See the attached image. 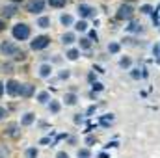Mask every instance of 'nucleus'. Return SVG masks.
Returning <instances> with one entry per match:
<instances>
[{"instance_id":"13","label":"nucleus","mask_w":160,"mask_h":158,"mask_svg":"<svg viewBox=\"0 0 160 158\" xmlns=\"http://www.w3.org/2000/svg\"><path fill=\"white\" fill-rule=\"evenodd\" d=\"M38 101H39L41 104H47V102H50L52 99H50V93L48 91H41L39 95H38Z\"/></svg>"},{"instance_id":"34","label":"nucleus","mask_w":160,"mask_h":158,"mask_svg":"<svg viewBox=\"0 0 160 158\" xmlns=\"http://www.w3.org/2000/svg\"><path fill=\"white\" fill-rule=\"evenodd\" d=\"M95 141H97V138H95V136H88V138H86V143H88V145H93Z\"/></svg>"},{"instance_id":"1","label":"nucleus","mask_w":160,"mask_h":158,"mask_svg":"<svg viewBox=\"0 0 160 158\" xmlns=\"http://www.w3.org/2000/svg\"><path fill=\"white\" fill-rule=\"evenodd\" d=\"M11 36H13V39H17V41H26L30 37V26L26 22H17L11 28Z\"/></svg>"},{"instance_id":"20","label":"nucleus","mask_w":160,"mask_h":158,"mask_svg":"<svg viewBox=\"0 0 160 158\" xmlns=\"http://www.w3.org/2000/svg\"><path fill=\"white\" fill-rule=\"evenodd\" d=\"M130 65H132V62H130V58H127V56H123V58L119 60V67H121V69H128Z\"/></svg>"},{"instance_id":"25","label":"nucleus","mask_w":160,"mask_h":158,"mask_svg":"<svg viewBox=\"0 0 160 158\" xmlns=\"http://www.w3.org/2000/svg\"><path fill=\"white\" fill-rule=\"evenodd\" d=\"M15 13H17V7H15V6H9V7L4 9V15H6V17H11V15H15Z\"/></svg>"},{"instance_id":"2","label":"nucleus","mask_w":160,"mask_h":158,"mask_svg":"<svg viewBox=\"0 0 160 158\" xmlns=\"http://www.w3.org/2000/svg\"><path fill=\"white\" fill-rule=\"evenodd\" d=\"M50 45V37L48 36H36L34 39L30 41V48L32 50H43Z\"/></svg>"},{"instance_id":"14","label":"nucleus","mask_w":160,"mask_h":158,"mask_svg":"<svg viewBox=\"0 0 160 158\" xmlns=\"http://www.w3.org/2000/svg\"><path fill=\"white\" fill-rule=\"evenodd\" d=\"M60 22H62L63 26H71V24H73V17H71L69 13H63V15L60 17Z\"/></svg>"},{"instance_id":"18","label":"nucleus","mask_w":160,"mask_h":158,"mask_svg":"<svg viewBox=\"0 0 160 158\" xmlns=\"http://www.w3.org/2000/svg\"><path fill=\"white\" fill-rule=\"evenodd\" d=\"M67 0H48V6L50 7H65Z\"/></svg>"},{"instance_id":"40","label":"nucleus","mask_w":160,"mask_h":158,"mask_svg":"<svg viewBox=\"0 0 160 158\" xmlns=\"http://www.w3.org/2000/svg\"><path fill=\"white\" fill-rule=\"evenodd\" d=\"M82 121H84V119L80 117V114H77V117H75V123H77V125H78V123H82Z\"/></svg>"},{"instance_id":"43","label":"nucleus","mask_w":160,"mask_h":158,"mask_svg":"<svg viewBox=\"0 0 160 158\" xmlns=\"http://www.w3.org/2000/svg\"><path fill=\"white\" fill-rule=\"evenodd\" d=\"M157 62H158V63H160V58H158V60H157Z\"/></svg>"},{"instance_id":"41","label":"nucleus","mask_w":160,"mask_h":158,"mask_svg":"<svg viewBox=\"0 0 160 158\" xmlns=\"http://www.w3.org/2000/svg\"><path fill=\"white\" fill-rule=\"evenodd\" d=\"M6 28V21L4 19H0V30H4Z\"/></svg>"},{"instance_id":"5","label":"nucleus","mask_w":160,"mask_h":158,"mask_svg":"<svg viewBox=\"0 0 160 158\" xmlns=\"http://www.w3.org/2000/svg\"><path fill=\"white\" fill-rule=\"evenodd\" d=\"M78 13H80V17H82V21H84L88 17H95L97 9L93 6H89V4H78Z\"/></svg>"},{"instance_id":"38","label":"nucleus","mask_w":160,"mask_h":158,"mask_svg":"<svg viewBox=\"0 0 160 158\" xmlns=\"http://www.w3.org/2000/svg\"><path fill=\"white\" fill-rule=\"evenodd\" d=\"M4 89H6V84L0 80V97H2V93H4Z\"/></svg>"},{"instance_id":"23","label":"nucleus","mask_w":160,"mask_h":158,"mask_svg":"<svg viewBox=\"0 0 160 158\" xmlns=\"http://www.w3.org/2000/svg\"><path fill=\"white\" fill-rule=\"evenodd\" d=\"M119 43H110V45H108V52H110V54H118V52H119Z\"/></svg>"},{"instance_id":"19","label":"nucleus","mask_w":160,"mask_h":158,"mask_svg":"<svg viewBox=\"0 0 160 158\" xmlns=\"http://www.w3.org/2000/svg\"><path fill=\"white\" fill-rule=\"evenodd\" d=\"M77 158H91V151H89L88 147H84V149H78V153H77Z\"/></svg>"},{"instance_id":"35","label":"nucleus","mask_w":160,"mask_h":158,"mask_svg":"<svg viewBox=\"0 0 160 158\" xmlns=\"http://www.w3.org/2000/svg\"><path fill=\"white\" fill-rule=\"evenodd\" d=\"M69 77H71V71H67V69L60 73V78H62V80H63V78H69Z\"/></svg>"},{"instance_id":"3","label":"nucleus","mask_w":160,"mask_h":158,"mask_svg":"<svg viewBox=\"0 0 160 158\" xmlns=\"http://www.w3.org/2000/svg\"><path fill=\"white\" fill-rule=\"evenodd\" d=\"M132 13H134L132 6L127 2V4H121L119 7H118V13H116V17H118L119 21H128V19L132 17Z\"/></svg>"},{"instance_id":"28","label":"nucleus","mask_w":160,"mask_h":158,"mask_svg":"<svg viewBox=\"0 0 160 158\" xmlns=\"http://www.w3.org/2000/svg\"><path fill=\"white\" fill-rule=\"evenodd\" d=\"M91 89H93V93H95V91L99 93V91H102V89H104V86H102L101 82H93V84H91Z\"/></svg>"},{"instance_id":"26","label":"nucleus","mask_w":160,"mask_h":158,"mask_svg":"<svg viewBox=\"0 0 160 158\" xmlns=\"http://www.w3.org/2000/svg\"><path fill=\"white\" fill-rule=\"evenodd\" d=\"M26 158H38V149H36V147L26 149Z\"/></svg>"},{"instance_id":"31","label":"nucleus","mask_w":160,"mask_h":158,"mask_svg":"<svg viewBox=\"0 0 160 158\" xmlns=\"http://www.w3.org/2000/svg\"><path fill=\"white\" fill-rule=\"evenodd\" d=\"M24 58H26V52H22V50H19V52L15 54V60H21V62H22Z\"/></svg>"},{"instance_id":"21","label":"nucleus","mask_w":160,"mask_h":158,"mask_svg":"<svg viewBox=\"0 0 160 158\" xmlns=\"http://www.w3.org/2000/svg\"><path fill=\"white\" fill-rule=\"evenodd\" d=\"M48 110H50L52 114H58V112H60V102H58V101H50V102H48Z\"/></svg>"},{"instance_id":"27","label":"nucleus","mask_w":160,"mask_h":158,"mask_svg":"<svg viewBox=\"0 0 160 158\" xmlns=\"http://www.w3.org/2000/svg\"><path fill=\"white\" fill-rule=\"evenodd\" d=\"M80 47H82L84 50H88V48L91 47V41L88 39V37H82V39H80Z\"/></svg>"},{"instance_id":"22","label":"nucleus","mask_w":160,"mask_h":158,"mask_svg":"<svg viewBox=\"0 0 160 158\" xmlns=\"http://www.w3.org/2000/svg\"><path fill=\"white\" fill-rule=\"evenodd\" d=\"M75 30H77V32H86V30H88V22H86V21H78V22L75 24Z\"/></svg>"},{"instance_id":"24","label":"nucleus","mask_w":160,"mask_h":158,"mask_svg":"<svg viewBox=\"0 0 160 158\" xmlns=\"http://www.w3.org/2000/svg\"><path fill=\"white\" fill-rule=\"evenodd\" d=\"M127 30H128V32H142V24L130 22V26H127Z\"/></svg>"},{"instance_id":"6","label":"nucleus","mask_w":160,"mask_h":158,"mask_svg":"<svg viewBox=\"0 0 160 158\" xmlns=\"http://www.w3.org/2000/svg\"><path fill=\"white\" fill-rule=\"evenodd\" d=\"M0 50H2L4 56H15V54L19 52V48H17L11 41H2V43H0Z\"/></svg>"},{"instance_id":"33","label":"nucleus","mask_w":160,"mask_h":158,"mask_svg":"<svg viewBox=\"0 0 160 158\" xmlns=\"http://www.w3.org/2000/svg\"><path fill=\"white\" fill-rule=\"evenodd\" d=\"M88 39H89V41H97V39H99L97 32H95V30H91V32H89V37H88Z\"/></svg>"},{"instance_id":"17","label":"nucleus","mask_w":160,"mask_h":158,"mask_svg":"<svg viewBox=\"0 0 160 158\" xmlns=\"http://www.w3.org/2000/svg\"><path fill=\"white\" fill-rule=\"evenodd\" d=\"M114 114H106V116H104V117H101V125H102V126H108V125H110V123H114Z\"/></svg>"},{"instance_id":"37","label":"nucleus","mask_w":160,"mask_h":158,"mask_svg":"<svg viewBox=\"0 0 160 158\" xmlns=\"http://www.w3.org/2000/svg\"><path fill=\"white\" fill-rule=\"evenodd\" d=\"M56 158H69V155H67L65 151H60V153L56 155Z\"/></svg>"},{"instance_id":"10","label":"nucleus","mask_w":160,"mask_h":158,"mask_svg":"<svg viewBox=\"0 0 160 158\" xmlns=\"http://www.w3.org/2000/svg\"><path fill=\"white\" fill-rule=\"evenodd\" d=\"M50 73H52L50 63H43V65H39V77H41V78H48V77H50Z\"/></svg>"},{"instance_id":"39","label":"nucleus","mask_w":160,"mask_h":158,"mask_svg":"<svg viewBox=\"0 0 160 158\" xmlns=\"http://www.w3.org/2000/svg\"><path fill=\"white\" fill-rule=\"evenodd\" d=\"M4 116H6V110H4V108H2V106H0V121H2V119H4Z\"/></svg>"},{"instance_id":"11","label":"nucleus","mask_w":160,"mask_h":158,"mask_svg":"<svg viewBox=\"0 0 160 158\" xmlns=\"http://www.w3.org/2000/svg\"><path fill=\"white\" fill-rule=\"evenodd\" d=\"M34 121H36V116H34L32 112H28V114H24V116H22V119H21V125H22V126H30Z\"/></svg>"},{"instance_id":"36","label":"nucleus","mask_w":160,"mask_h":158,"mask_svg":"<svg viewBox=\"0 0 160 158\" xmlns=\"http://www.w3.org/2000/svg\"><path fill=\"white\" fill-rule=\"evenodd\" d=\"M118 145H119L118 141H108V145H104V147H106V149H116Z\"/></svg>"},{"instance_id":"7","label":"nucleus","mask_w":160,"mask_h":158,"mask_svg":"<svg viewBox=\"0 0 160 158\" xmlns=\"http://www.w3.org/2000/svg\"><path fill=\"white\" fill-rule=\"evenodd\" d=\"M19 89H21V84L17 82V80H8L6 82V93L8 95H11V97H17L19 95Z\"/></svg>"},{"instance_id":"30","label":"nucleus","mask_w":160,"mask_h":158,"mask_svg":"<svg viewBox=\"0 0 160 158\" xmlns=\"http://www.w3.org/2000/svg\"><path fill=\"white\" fill-rule=\"evenodd\" d=\"M140 11H142V13H151V11H153V7H151L149 4H145V6H142V7H140Z\"/></svg>"},{"instance_id":"16","label":"nucleus","mask_w":160,"mask_h":158,"mask_svg":"<svg viewBox=\"0 0 160 158\" xmlns=\"http://www.w3.org/2000/svg\"><path fill=\"white\" fill-rule=\"evenodd\" d=\"M38 26L39 28H48L50 26V17H39L38 19Z\"/></svg>"},{"instance_id":"9","label":"nucleus","mask_w":160,"mask_h":158,"mask_svg":"<svg viewBox=\"0 0 160 158\" xmlns=\"http://www.w3.org/2000/svg\"><path fill=\"white\" fill-rule=\"evenodd\" d=\"M63 102H65V106H75L78 102V95L77 93H65L63 95Z\"/></svg>"},{"instance_id":"15","label":"nucleus","mask_w":160,"mask_h":158,"mask_svg":"<svg viewBox=\"0 0 160 158\" xmlns=\"http://www.w3.org/2000/svg\"><path fill=\"white\" fill-rule=\"evenodd\" d=\"M65 56H67V60L75 62V60L80 56V50H78V48H71V50H67V54H65Z\"/></svg>"},{"instance_id":"32","label":"nucleus","mask_w":160,"mask_h":158,"mask_svg":"<svg viewBox=\"0 0 160 158\" xmlns=\"http://www.w3.org/2000/svg\"><path fill=\"white\" fill-rule=\"evenodd\" d=\"M153 54H155L157 60L160 58V45H155V47H153Z\"/></svg>"},{"instance_id":"42","label":"nucleus","mask_w":160,"mask_h":158,"mask_svg":"<svg viewBox=\"0 0 160 158\" xmlns=\"http://www.w3.org/2000/svg\"><path fill=\"white\" fill-rule=\"evenodd\" d=\"M99 158H110V156H108L106 153H101V155H99Z\"/></svg>"},{"instance_id":"29","label":"nucleus","mask_w":160,"mask_h":158,"mask_svg":"<svg viewBox=\"0 0 160 158\" xmlns=\"http://www.w3.org/2000/svg\"><path fill=\"white\" fill-rule=\"evenodd\" d=\"M130 77L134 80H140V77H143V73H140V69H130Z\"/></svg>"},{"instance_id":"8","label":"nucleus","mask_w":160,"mask_h":158,"mask_svg":"<svg viewBox=\"0 0 160 158\" xmlns=\"http://www.w3.org/2000/svg\"><path fill=\"white\" fill-rule=\"evenodd\" d=\"M36 91V86L34 84H21V89H19V95L24 97V99H30Z\"/></svg>"},{"instance_id":"12","label":"nucleus","mask_w":160,"mask_h":158,"mask_svg":"<svg viewBox=\"0 0 160 158\" xmlns=\"http://www.w3.org/2000/svg\"><path fill=\"white\" fill-rule=\"evenodd\" d=\"M75 41H77V36H75L73 32H65V34L62 36V43H63V45H73Z\"/></svg>"},{"instance_id":"4","label":"nucleus","mask_w":160,"mask_h":158,"mask_svg":"<svg viewBox=\"0 0 160 158\" xmlns=\"http://www.w3.org/2000/svg\"><path fill=\"white\" fill-rule=\"evenodd\" d=\"M43 9H45V0H28V2H26V11H28V13L38 15Z\"/></svg>"}]
</instances>
